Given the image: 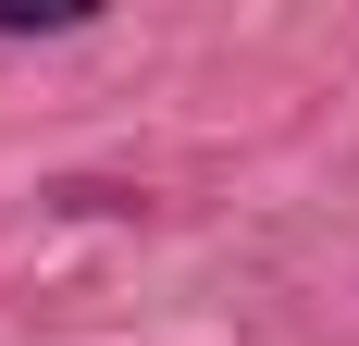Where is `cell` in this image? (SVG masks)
I'll return each instance as SVG.
<instances>
[{
    "label": "cell",
    "mask_w": 359,
    "mask_h": 346,
    "mask_svg": "<svg viewBox=\"0 0 359 346\" xmlns=\"http://www.w3.org/2000/svg\"><path fill=\"white\" fill-rule=\"evenodd\" d=\"M13 25H74V0H0V37Z\"/></svg>",
    "instance_id": "1"
}]
</instances>
